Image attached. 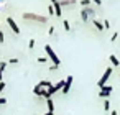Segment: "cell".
I'll list each match as a JSON object with an SVG mask.
<instances>
[{
    "instance_id": "obj_26",
    "label": "cell",
    "mask_w": 120,
    "mask_h": 115,
    "mask_svg": "<svg viewBox=\"0 0 120 115\" xmlns=\"http://www.w3.org/2000/svg\"><path fill=\"white\" fill-rule=\"evenodd\" d=\"M92 2H94L95 5H102V2H100V0H92Z\"/></svg>"
},
{
    "instance_id": "obj_8",
    "label": "cell",
    "mask_w": 120,
    "mask_h": 115,
    "mask_svg": "<svg viewBox=\"0 0 120 115\" xmlns=\"http://www.w3.org/2000/svg\"><path fill=\"white\" fill-rule=\"evenodd\" d=\"M53 8H54V17H61L63 15V7L59 5V0L53 4Z\"/></svg>"
},
{
    "instance_id": "obj_19",
    "label": "cell",
    "mask_w": 120,
    "mask_h": 115,
    "mask_svg": "<svg viewBox=\"0 0 120 115\" xmlns=\"http://www.w3.org/2000/svg\"><path fill=\"white\" fill-rule=\"evenodd\" d=\"M35 43H36L35 40H30V41H28V48H30V49H33V48H35Z\"/></svg>"
},
{
    "instance_id": "obj_1",
    "label": "cell",
    "mask_w": 120,
    "mask_h": 115,
    "mask_svg": "<svg viewBox=\"0 0 120 115\" xmlns=\"http://www.w3.org/2000/svg\"><path fill=\"white\" fill-rule=\"evenodd\" d=\"M45 51H46V54H48V59H51L54 66H59V64H61V61H59V58H58V54L54 53V49H53L49 45H46V46H45Z\"/></svg>"
},
{
    "instance_id": "obj_10",
    "label": "cell",
    "mask_w": 120,
    "mask_h": 115,
    "mask_svg": "<svg viewBox=\"0 0 120 115\" xmlns=\"http://www.w3.org/2000/svg\"><path fill=\"white\" fill-rule=\"evenodd\" d=\"M109 59H110V63H112V66H115V67H118V66H120V61H118V58H117V56H113V54H110V56H109Z\"/></svg>"
},
{
    "instance_id": "obj_23",
    "label": "cell",
    "mask_w": 120,
    "mask_h": 115,
    "mask_svg": "<svg viewBox=\"0 0 120 115\" xmlns=\"http://www.w3.org/2000/svg\"><path fill=\"white\" fill-rule=\"evenodd\" d=\"M5 102H7V99H5V97H0V105H4Z\"/></svg>"
},
{
    "instance_id": "obj_14",
    "label": "cell",
    "mask_w": 120,
    "mask_h": 115,
    "mask_svg": "<svg viewBox=\"0 0 120 115\" xmlns=\"http://www.w3.org/2000/svg\"><path fill=\"white\" fill-rule=\"evenodd\" d=\"M46 102H48V112H54V104H53V100H51V99H46Z\"/></svg>"
},
{
    "instance_id": "obj_17",
    "label": "cell",
    "mask_w": 120,
    "mask_h": 115,
    "mask_svg": "<svg viewBox=\"0 0 120 115\" xmlns=\"http://www.w3.org/2000/svg\"><path fill=\"white\" fill-rule=\"evenodd\" d=\"M48 12H49V15H51V17L54 15V8H53V4H51V5H48Z\"/></svg>"
},
{
    "instance_id": "obj_2",
    "label": "cell",
    "mask_w": 120,
    "mask_h": 115,
    "mask_svg": "<svg viewBox=\"0 0 120 115\" xmlns=\"http://www.w3.org/2000/svg\"><path fill=\"white\" fill-rule=\"evenodd\" d=\"M112 71H113V67H105V72L102 74V77L99 79V82H97V85L102 89V87H105V82L109 81V77L112 76Z\"/></svg>"
},
{
    "instance_id": "obj_18",
    "label": "cell",
    "mask_w": 120,
    "mask_h": 115,
    "mask_svg": "<svg viewBox=\"0 0 120 115\" xmlns=\"http://www.w3.org/2000/svg\"><path fill=\"white\" fill-rule=\"evenodd\" d=\"M102 25H104V28H105V30H109V28H110V22H109V20H104V23H102Z\"/></svg>"
},
{
    "instance_id": "obj_28",
    "label": "cell",
    "mask_w": 120,
    "mask_h": 115,
    "mask_svg": "<svg viewBox=\"0 0 120 115\" xmlns=\"http://www.w3.org/2000/svg\"><path fill=\"white\" fill-rule=\"evenodd\" d=\"M110 115H118V113H117V110H113V112H112Z\"/></svg>"
},
{
    "instance_id": "obj_4",
    "label": "cell",
    "mask_w": 120,
    "mask_h": 115,
    "mask_svg": "<svg viewBox=\"0 0 120 115\" xmlns=\"http://www.w3.org/2000/svg\"><path fill=\"white\" fill-rule=\"evenodd\" d=\"M25 20H35V22H40V23H46L48 18L46 17H41V15H35V13H25L23 15Z\"/></svg>"
},
{
    "instance_id": "obj_5",
    "label": "cell",
    "mask_w": 120,
    "mask_h": 115,
    "mask_svg": "<svg viewBox=\"0 0 120 115\" xmlns=\"http://www.w3.org/2000/svg\"><path fill=\"white\" fill-rule=\"evenodd\" d=\"M7 23L10 25V28H12V31H13L15 35H20V28H18V25L15 23V20H13L12 17H7Z\"/></svg>"
},
{
    "instance_id": "obj_7",
    "label": "cell",
    "mask_w": 120,
    "mask_h": 115,
    "mask_svg": "<svg viewBox=\"0 0 120 115\" xmlns=\"http://www.w3.org/2000/svg\"><path fill=\"white\" fill-rule=\"evenodd\" d=\"M71 84H72V76H68V77H66V81H64V87L61 89L64 95L69 92V89H71Z\"/></svg>"
},
{
    "instance_id": "obj_12",
    "label": "cell",
    "mask_w": 120,
    "mask_h": 115,
    "mask_svg": "<svg viewBox=\"0 0 120 115\" xmlns=\"http://www.w3.org/2000/svg\"><path fill=\"white\" fill-rule=\"evenodd\" d=\"M81 7L82 8H87V7H90V4H92V0H81Z\"/></svg>"
},
{
    "instance_id": "obj_13",
    "label": "cell",
    "mask_w": 120,
    "mask_h": 115,
    "mask_svg": "<svg viewBox=\"0 0 120 115\" xmlns=\"http://www.w3.org/2000/svg\"><path fill=\"white\" fill-rule=\"evenodd\" d=\"M5 67H7V63L2 61V63H0V82H2V74H4V71H5Z\"/></svg>"
},
{
    "instance_id": "obj_16",
    "label": "cell",
    "mask_w": 120,
    "mask_h": 115,
    "mask_svg": "<svg viewBox=\"0 0 120 115\" xmlns=\"http://www.w3.org/2000/svg\"><path fill=\"white\" fill-rule=\"evenodd\" d=\"M63 25H64V30H66V31H69V30H71V25H69V22H68V20H64V22H63Z\"/></svg>"
},
{
    "instance_id": "obj_24",
    "label": "cell",
    "mask_w": 120,
    "mask_h": 115,
    "mask_svg": "<svg viewBox=\"0 0 120 115\" xmlns=\"http://www.w3.org/2000/svg\"><path fill=\"white\" fill-rule=\"evenodd\" d=\"M0 43H4V33H2V30H0Z\"/></svg>"
},
{
    "instance_id": "obj_21",
    "label": "cell",
    "mask_w": 120,
    "mask_h": 115,
    "mask_svg": "<svg viewBox=\"0 0 120 115\" xmlns=\"http://www.w3.org/2000/svg\"><path fill=\"white\" fill-rule=\"evenodd\" d=\"M46 59H48V58H38V63L43 64V63H46Z\"/></svg>"
},
{
    "instance_id": "obj_20",
    "label": "cell",
    "mask_w": 120,
    "mask_h": 115,
    "mask_svg": "<svg viewBox=\"0 0 120 115\" xmlns=\"http://www.w3.org/2000/svg\"><path fill=\"white\" fill-rule=\"evenodd\" d=\"M8 63H12V64H17V63H18V59H17V58H12Z\"/></svg>"
},
{
    "instance_id": "obj_6",
    "label": "cell",
    "mask_w": 120,
    "mask_h": 115,
    "mask_svg": "<svg viewBox=\"0 0 120 115\" xmlns=\"http://www.w3.org/2000/svg\"><path fill=\"white\" fill-rule=\"evenodd\" d=\"M110 94H112V87H110V85H105V87H102V89H100V92H99V97H102V99L105 100V99H107Z\"/></svg>"
},
{
    "instance_id": "obj_30",
    "label": "cell",
    "mask_w": 120,
    "mask_h": 115,
    "mask_svg": "<svg viewBox=\"0 0 120 115\" xmlns=\"http://www.w3.org/2000/svg\"><path fill=\"white\" fill-rule=\"evenodd\" d=\"M118 112H120V108H118Z\"/></svg>"
},
{
    "instance_id": "obj_9",
    "label": "cell",
    "mask_w": 120,
    "mask_h": 115,
    "mask_svg": "<svg viewBox=\"0 0 120 115\" xmlns=\"http://www.w3.org/2000/svg\"><path fill=\"white\" fill-rule=\"evenodd\" d=\"M40 89H49L51 85H53V82H49V81H41L40 84H36Z\"/></svg>"
},
{
    "instance_id": "obj_15",
    "label": "cell",
    "mask_w": 120,
    "mask_h": 115,
    "mask_svg": "<svg viewBox=\"0 0 120 115\" xmlns=\"http://www.w3.org/2000/svg\"><path fill=\"white\" fill-rule=\"evenodd\" d=\"M104 110H105V112H109V110H110V102H109V99H105V100H104Z\"/></svg>"
},
{
    "instance_id": "obj_29",
    "label": "cell",
    "mask_w": 120,
    "mask_h": 115,
    "mask_svg": "<svg viewBox=\"0 0 120 115\" xmlns=\"http://www.w3.org/2000/svg\"><path fill=\"white\" fill-rule=\"evenodd\" d=\"M54 2H58V0H51V4H54Z\"/></svg>"
},
{
    "instance_id": "obj_27",
    "label": "cell",
    "mask_w": 120,
    "mask_h": 115,
    "mask_svg": "<svg viewBox=\"0 0 120 115\" xmlns=\"http://www.w3.org/2000/svg\"><path fill=\"white\" fill-rule=\"evenodd\" d=\"M54 112H46V113H43V115H53Z\"/></svg>"
},
{
    "instance_id": "obj_25",
    "label": "cell",
    "mask_w": 120,
    "mask_h": 115,
    "mask_svg": "<svg viewBox=\"0 0 120 115\" xmlns=\"http://www.w3.org/2000/svg\"><path fill=\"white\" fill-rule=\"evenodd\" d=\"M117 36H118V33H113V35H112V41H115V40H117Z\"/></svg>"
},
{
    "instance_id": "obj_11",
    "label": "cell",
    "mask_w": 120,
    "mask_h": 115,
    "mask_svg": "<svg viewBox=\"0 0 120 115\" xmlns=\"http://www.w3.org/2000/svg\"><path fill=\"white\" fill-rule=\"evenodd\" d=\"M92 25H94V26L99 30V31H102V30H104V25H102L99 20H95V18H92Z\"/></svg>"
},
{
    "instance_id": "obj_3",
    "label": "cell",
    "mask_w": 120,
    "mask_h": 115,
    "mask_svg": "<svg viewBox=\"0 0 120 115\" xmlns=\"http://www.w3.org/2000/svg\"><path fill=\"white\" fill-rule=\"evenodd\" d=\"M94 15H95V12H94V8H92V7L82 8V12H81V20H82V22H87L90 17L94 18Z\"/></svg>"
},
{
    "instance_id": "obj_22",
    "label": "cell",
    "mask_w": 120,
    "mask_h": 115,
    "mask_svg": "<svg viewBox=\"0 0 120 115\" xmlns=\"http://www.w3.org/2000/svg\"><path fill=\"white\" fill-rule=\"evenodd\" d=\"M4 89H5V82H0V94H2Z\"/></svg>"
}]
</instances>
